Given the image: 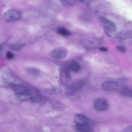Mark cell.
I'll list each match as a JSON object with an SVG mask.
<instances>
[{
  "label": "cell",
  "instance_id": "1",
  "mask_svg": "<svg viewBox=\"0 0 132 132\" xmlns=\"http://www.w3.org/2000/svg\"><path fill=\"white\" fill-rule=\"evenodd\" d=\"M21 16L19 11L15 10H10L4 13L3 17L4 19L7 22H11L19 19Z\"/></svg>",
  "mask_w": 132,
  "mask_h": 132
},
{
  "label": "cell",
  "instance_id": "2",
  "mask_svg": "<svg viewBox=\"0 0 132 132\" xmlns=\"http://www.w3.org/2000/svg\"><path fill=\"white\" fill-rule=\"evenodd\" d=\"M94 107L97 111L103 112L106 111L108 109L109 103L107 100L103 98H99L94 102Z\"/></svg>",
  "mask_w": 132,
  "mask_h": 132
},
{
  "label": "cell",
  "instance_id": "3",
  "mask_svg": "<svg viewBox=\"0 0 132 132\" xmlns=\"http://www.w3.org/2000/svg\"><path fill=\"white\" fill-rule=\"evenodd\" d=\"M68 51L64 48L58 47L54 48L51 52V54L54 58L61 59L64 58L67 55Z\"/></svg>",
  "mask_w": 132,
  "mask_h": 132
},
{
  "label": "cell",
  "instance_id": "4",
  "mask_svg": "<svg viewBox=\"0 0 132 132\" xmlns=\"http://www.w3.org/2000/svg\"><path fill=\"white\" fill-rule=\"evenodd\" d=\"M74 121L76 126H82L88 123V120L85 115L78 114H76L74 117Z\"/></svg>",
  "mask_w": 132,
  "mask_h": 132
},
{
  "label": "cell",
  "instance_id": "5",
  "mask_svg": "<svg viewBox=\"0 0 132 132\" xmlns=\"http://www.w3.org/2000/svg\"><path fill=\"white\" fill-rule=\"evenodd\" d=\"M102 85L104 89L108 91L115 90L118 87L117 83L112 80L105 81L103 83Z\"/></svg>",
  "mask_w": 132,
  "mask_h": 132
},
{
  "label": "cell",
  "instance_id": "6",
  "mask_svg": "<svg viewBox=\"0 0 132 132\" xmlns=\"http://www.w3.org/2000/svg\"><path fill=\"white\" fill-rule=\"evenodd\" d=\"M13 90L14 93L17 95L28 93V88L25 85L21 84H17L14 85Z\"/></svg>",
  "mask_w": 132,
  "mask_h": 132
},
{
  "label": "cell",
  "instance_id": "7",
  "mask_svg": "<svg viewBox=\"0 0 132 132\" xmlns=\"http://www.w3.org/2000/svg\"><path fill=\"white\" fill-rule=\"evenodd\" d=\"M100 19L108 31L111 32H113L116 30V26L113 22L104 17H102Z\"/></svg>",
  "mask_w": 132,
  "mask_h": 132
},
{
  "label": "cell",
  "instance_id": "8",
  "mask_svg": "<svg viewBox=\"0 0 132 132\" xmlns=\"http://www.w3.org/2000/svg\"><path fill=\"white\" fill-rule=\"evenodd\" d=\"M2 76L4 81L7 83L12 84L15 81V79L14 76L7 71L3 72L2 73Z\"/></svg>",
  "mask_w": 132,
  "mask_h": 132
},
{
  "label": "cell",
  "instance_id": "9",
  "mask_svg": "<svg viewBox=\"0 0 132 132\" xmlns=\"http://www.w3.org/2000/svg\"><path fill=\"white\" fill-rule=\"evenodd\" d=\"M117 37L122 40H126L132 38V32L131 30H123L118 32Z\"/></svg>",
  "mask_w": 132,
  "mask_h": 132
},
{
  "label": "cell",
  "instance_id": "10",
  "mask_svg": "<svg viewBox=\"0 0 132 132\" xmlns=\"http://www.w3.org/2000/svg\"><path fill=\"white\" fill-rule=\"evenodd\" d=\"M50 103L53 108L55 110L61 111L64 109L63 104L57 100H52L50 101Z\"/></svg>",
  "mask_w": 132,
  "mask_h": 132
},
{
  "label": "cell",
  "instance_id": "11",
  "mask_svg": "<svg viewBox=\"0 0 132 132\" xmlns=\"http://www.w3.org/2000/svg\"><path fill=\"white\" fill-rule=\"evenodd\" d=\"M68 68L70 70L74 72H77L79 70L81 67L78 63L73 62L69 64Z\"/></svg>",
  "mask_w": 132,
  "mask_h": 132
},
{
  "label": "cell",
  "instance_id": "12",
  "mask_svg": "<svg viewBox=\"0 0 132 132\" xmlns=\"http://www.w3.org/2000/svg\"><path fill=\"white\" fill-rule=\"evenodd\" d=\"M77 91L73 84L68 85L66 88L65 91L68 95H72Z\"/></svg>",
  "mask_w": 132,
  "mask_h": 132
},
{
  "label": "cell",
  "instance_id": "13",
  "mask_svg": "<svg viewBox=\"0 0 132 132\" xmlns=\"http://www.w3.org/2000/svg\"><path fill=\"white\" fill-rule=\"evenodd\" d=\"M62 4L65 7H69L74 5L76 3L75 0H59Z\"/></svg>",
  "mask_w": 132,
  "mask_h": 132
},
{
  "label": "cell",
  "instance_id": "14",
  "mask_svg": "<svg viewBox=\"0 0 132 132\" xmlns=\"http://www.w3.org/2000/svg\"><path fill=\"white\" fill-rule=\"evenodd\" d=\"M17 98L20 100L25 101L31 99V95L29 93H27L17 95Z\"/></svg>",
  "mask_w": 132,
  "mask_h": 132
},
{
  "label": "cell",
  "instance_id": "15",
  "mask_svg": "<svg viewBox=\"0 0 132 132\" xmlns=\"http://www.w3.org/2000/svg\"><path fill=\"white\" fill-rule=\"evenodd\" d=\"M77 130L79 131L86 132L89 131L90 130V128L88 123L82 126H76Z\"/></svg>",
  "mask_w": 132,
  "mask_h": 132
},
{
  "label": "cell",
  "instance_id": "16",
  "mask_svg": "<svg viewBox=\"0 0 132 132\" xmlns=\"http://www.w3.org/2000/svg\"><path fill=\"white\" fill-rule=\"evenodd\" d=\"M57 31L59 34L64 36H69L70 34L69 31L63 28H59L57 29Z\"/></svg>",
  "mask_w": 132,
  "mask_h": 132
},
{
  "label": "cell",
  "instance_id": "17",
  "mask_svg": "<svg viewBox=\"0 0 132 132\" xmlns=\"http://www.w3.org/2000/svg\"><path fill=\"white\" fill-rule=\"evenodd\" d=\"M24 46V44L22 43H15L11 45L12 49L15 51H18L21 50Z\"/></svg>",
  "mask_w": 132,
  "mask_h": 132
},
{
  "label": "cell",
  "instance_id": "18",
  "mask_svg": "<svg viewBox=\"0 0 132 132\" xmlns=\"http://www.w3.org/2000/svg\"><path fill=\"white\" fill-rule=\"evenodd\" d=\"M121 94L126 96L130 98L132 97L131 90L128 88H124L121 91Z\"/></svg>",
  "mask_w": 132,
  "mask_h": 132
},
{
  "label": "cell",
  "instance_id": "19",
  "mask_svg": "<svg viewBox=\"0 0 132 132\" xmlns=\"http://www.w3.org/2000/svg\"><path fill=\"white\" fill-rule=\"evenodd\" d=\"M117 49L122 52H125L127 51V48L124 46L117 45L116 46Z\"/></svg>",
  "mask_w": 132,
  "mask_h": 132
},
{
  "label": "cell",
  "instance_id": "20",
  "mask_svg": "<svg viewBox=\"0 0 132 132\" xmlns=\"http://www.w3.org/2000/svg\"><path fill=\"white\" fill-rule=\"evenodd\" d=\"M32 101L34 102L37 103L40 102L42 99V97L39 96H36L31 97Z\"/></svg>",
  "mask_w": 132,
  "mask_h": 132
},
{
  "label": "cell",
  "instance_id": "21",
  "mask_svg": "<svg viewBox=\"0 0 132 132\" xmlns=\"http://www.w3.org/2000/svg\"><path fill=\"white\" fill-rule=\"evenodd\" d=\"M6 56L8 59L11 60L13 58L14 55L11 52L7 51L6 53Z\"/></svg>",
  "mask_w": 132,
  "mask_h": 132
},
{
  "label": "cell",
  "instance_id": "22",
  "mask_svg": "<svg viewBox=\"0 0 132 132\" xmlns=\"http://www.w3.org/2000/svg\"><path fill=\"white\" fill-rule=\"evenodd\" d=\"M45 91L47 93L50 94H52L55 93L56 90L54 89L50 88L46 89Z\"/></svg>",
  "mask_w": 132,
  "mask_h": 132
},
{
  "label": "cell",
  "instance_id": "23",
  "mask_svg": "<svg viewBox=\"0 0 132 132\" xmlns=\"http://www.w3.org/2000/svg\"><path fill=\"white\" fill-rule=\"evenodd\" d=\"M125 130L126 131H132V127L131 126H129L126 127L125 129Z\"/></svg>",
  "mask_w": 132,
  "mask_h": 132
},
{
  "label": "cell",
  "instance_id": "24",
  "mask_svg": "<svg viewBox=\"0 0 132 132\" xmlns=\"http://www.w3.org/2000/svg\"><path fill=\"white\" fill-rule=\"evenodd\" d=\"M99 49L100 50L104 52H106L108 51L107 49L104 47H101L99 48Z\"/></svg>",
  "mask_w": 132,
  "mask_h": 132
},
{
  "label": "cell",
  "instance_id": "25",
  "mask_svg": "<svg viewBox=\"0 0 132 132\" xmlns=\"http://www.w3.org/2000/svg\"><path fill=\"white\" fill-rule=\"evenodd\" d=\"M105 33L109 37H111V35L107 31L105 30Z\"/></svg>",
  "mask_w": 132,
  "mask_h": 132
},
{
  "label": "cell",
  "instance_id": "26",
  "mask_svg": "<svg viewBox=\"0 0 132 132\" xmlns=\"http://www.w3.org/2000/svg\"><path fill=\"white\" fill-rule=\"evenodd\" d=\"M2 48V46L1 45H0V51L1 50Z\"/></svg>",
  "mask_w": 132,
  "mask_h": 132
},
{
  "label": "cell",
  "instance_id": "27",
  "mask_svg": "<svg viewBox=\"0 0 132 132\" xmlns=\"http://www.w3.org/2000/svg\"><path fill=\"white\" fill-rule=\"evenodd\" d=\"M78 0L80 1V2H82L84 1V0Z\"/></svg>",
  "mask_w": 132,
  "mask_h": 132
}]
</instances>
